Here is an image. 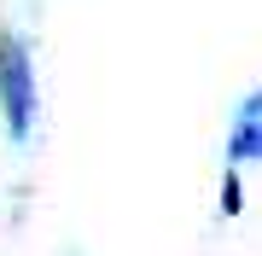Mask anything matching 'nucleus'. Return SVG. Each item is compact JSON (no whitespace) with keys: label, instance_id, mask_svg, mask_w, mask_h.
<instances>
[{"label":"nucleus","instance_id":"f257e3e1","mask_svg":"<svg viewBox=\"0 0 262 256\" xmlns=\"http://www.w3.org/2000/svg\"><path fill=\"white\" fill-rule=\"evenodd\" d=\"M35 111H41V94H35L29 41L24 35H0V123H6L12 146H24L35 134Z\"/></svg>","mask_w":262,"mask_h":256},{"label":"nucleus","instance_id":"f03ea898","mask_svg":"<svg viewBox=\"0 0 262 256\" xmlns=\"http://www.w3.org/2000/svg\"><path fill=\"white\" fill-rule=\"evenodd\" d=\"M222 216H239V169H227L222 180Z\"/></svg>","mask_w":262,"mask_h":256},{"label":"nucleus","instance_id":"7ed1b4c3","mask_svg":"<svg viewBox=\"0 0 262 256\" xmlns=\"http://www.w3.org/2000/svg\"><path fill=\"white\" fill-rule=\"evenodd\" d=\"M256 157H262V134H256Z\"/></svg>","mask_w":262,"mask_h":256}]
</instances>
